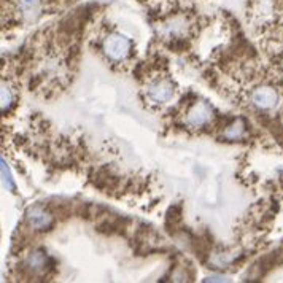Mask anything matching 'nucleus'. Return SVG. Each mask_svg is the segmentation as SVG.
<instances>
[{
  "label": "nucleus",
  "mask_w": 283,
  "mask_h": 283,
  "mask_svg": "<svg viewBox=\"0 0 283 283\" xmlns=\"http://www.w3.org/2000/svg\"><path fill=\"white\" fill-rule=\"evenodd\" d=\"M103 53L110 57L112 61H124V59L131 54L132 43L127 37L121 33H112L103 40Z\"/></svg>",
  "instance_id": "f257e3e1"
},
{
  "label": "nucleus",
  "mask_w": 283,
  "mask_h": 283,
  "mask_svg": "<svg viewBox=\"0 0 283 283\" xmlns=\"http://www.w3.org/2000/svg\"><path fill=\"white\" fill-rule=\"evenodd\" d=\"M250 99L258 110H272L278 103V94L270 86H259L252 92Z\"/></svg>",
  "instance_id": "f03ea898"
},
{
  "label": "nucleus",
  "mask_w": 283,
  "mask_h": 283,
  "mask_svg": "<svg viewBox=\"0 0 283 283\" xmlns=\"http://www.w3.org/2000/svg\"><path fill=\"white\" fill-rule=\"evenodd\" d=\"M214 118V110L205 102H196L193 107L188 110L186 124L191 127H202Z\"/></svg>",
  "instance_id": "7ed1b4c3"
},
{
  "label": "nucleus",
  "mask_w": 283,
  "mask_h": 283,
  "mask_svg": "<svg viewBox=\"0 0 283 283\" xmlns=\"http://www.w3.org/2000/svg\"><path fill=\"white\" fill-rule=\"evenodd\" d=\"M173 83L170 80H166V78H161V80H156L153 81V83L148 86V97L153 100V102H158V103H164L172 99L173 96Z\"/></svg>",
  "instance_id": "20e7f679"
},
{
  "label": "nucleus",
  "mask_w": 283,
  "mask_h": 283,
  "mask_svg": "<svg viewBox=\"0 0 283 283\" xmlns=\"http://www.w3.org/2000/svg\"><path fill=\"white\" fill-rule=\"evenodd\" d=\"M27 218H29L30 226H32L33 229H37V231L48 229V228L51 226V223H53L51 215L48 214V211H45L43 208H40V207H32V208H29Z\"/></svg>",
  "instance_id": "39448f33"
},
{
  "label": "nucleus",
  "mask_w": 283,
  "mask_h": 283,
  "mask_svg": "<svg viewBox=\"0 0 283 283\" xmlns=\"http://www.w3.org/2000/svg\"><path fill=\"white\" fill-rule=\"evenodd\" d=\"M19 11L27 21L37 19L42 11V0H19Z\"/></svg>",
  "instance_id": "423d86ee"
},
{
  "label": "nucleus",
  "mask_w": 283,
  "mask_h": 283,
  "mask_svg": "<svg viewBox=\"0 0 283 283\" xmlns=\"http://www.w3.org/2000/svg\"><path fill=\"white\" fill-rule=\"evenodd\" d=\"M46 264H48V256L45 255V252H33L27 258V266L33 272H42V270H45Z\"/></svg>",
  "instance_id": "0eeeda50"
},
{
  "label": "nucleus",
  "mask_w": 283,
  "mask_h": 283,
  "mask_svg": "<svg viewBox=\"0 0 283 283\" xmlns=\"http://www.w3.org/2000/svg\"><path fill=\"white\" fill-rule=\"evenodd\" d=\"M188 24H186V21L185 19H180V18H176V19H172L169 24H166V29L170 35H182L185 33Z\"/></svg>",
  "instance_id": "6e6552de"
},
{
  "label": "nucleus",
  "mask_w": 283,
  "mask_h": 283,
  "mask_svg": "<svg viewBox=\"0 0 283 283\" xmlns=\"http://www.w3.org/2000/svg\"><path fill=\"white\" fill-rule=\"evenodd\" d=\"M243 134H245V126H243V121L239 120L229 126V129L225 132V137L229 140H235V138H240Z\"/></svg>",
  "instance_id": "1a4fd4ad"
},
{
  "label": "nucleus",
  "mask_w": 283,
  "mask_h": 283,
  "mask_svg": "<svg viewBox=\"0 0 283 283\" xmlns=\"http://www.w3.org/2000/svg\"><path fill=\"white\" fill-rule=\"evenodd\" d=\"M2 180H4V185L8 188L10 191L15 190V182H13V176H11V172L7 166V162L2 161Z\"/></svg>",
  "instance_id": "9d476101"
},
{
  "label": "nucleus",
  "mask_w": 283,
  "mask_h": 283,
  "mask_svg": "<svg viewBox=\"0 0 283 283\" xmlns=\"http://www.w3.org/2000/svg\"><path fill=\"white\" fill-rule=\"evenodd\" d=\"M11 102H13V94H11V89L4 83L2 85V110L4 112L10 109Z\"/></svg>",
  "instance_id": "9b49d317"
},
{
  "label": "nucleus",
  "mask_w": 283,
  "mask_h": 283,
  "mask_svg": "<svg viewBox=\"0 0 283 283\" xmlns=\"http://www.w3.org/2000/svg\"><path fill=\"white\" fill-rule=\"evenodd\" d=\"M103 2H112V0H103Z\"/></svg>",
  "instance_id": "f8f14e48"
}]
</instances>
